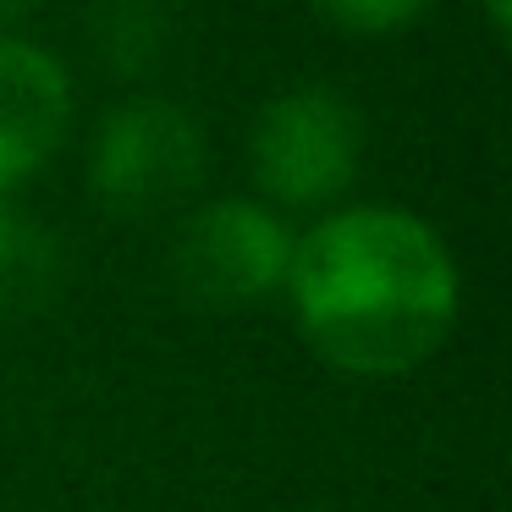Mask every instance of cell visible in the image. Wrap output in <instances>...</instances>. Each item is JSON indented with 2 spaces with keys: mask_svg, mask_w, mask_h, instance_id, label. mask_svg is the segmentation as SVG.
Returning a JSON list of instances; mask_svg holds the SVG:
<instances>
[{
  "mask_svg": "<svg viewBox=\"0 0 512 512\" xmlns=\"http://www.w3.org/2000/svg\"><path fill=\"white\" fill-rule=\"evenodd\" d=\"M292 320L320 364L358 380L413 375L463 309L457 259L402 204H342L292 243Z\"/></svg>",
  "mask_w": 512,
  "mask_h": 512,
  "instance_id": "cell-1",
  "label": "cell"
},
{
  "mask_svg": "<svg viewBox=\"0 0 512 512\" xmlns=\"http://www.w3.org/2000/svg\"><path fill=\"white\" fill-rule=\"evenodd\" d=\"M364 116L336 89H287L259 105L248 133V166L270 210H325L358 177Z\"/></svg>",
  "mask_w": 512,
  "mask_h": 512,
  "instance_id": "cell-2",
  "label": "cell"
},
{
  "mask_svg": "<svg viewBox=\"0 0 512 512\" xmlns=\"http://www.w3.org/2000/svg\"><path fill=\"white\" fill-rule=\"evenodd\" d=\"M204 177V127L166 94H138L105 111L89 144V188L111 215H155Z\"/></svg>",
  "mask_w": 512,
  "mask_h": 512,
  "instance_id": "cell-3",
  "label": "cell"
},
{
  "mask_svg": "<svg viewBox=\"0 0 512 512\" xmlns=\"http://www.w3.org/2000/svg\"><path fill=\"white\" fill-rule=\"evenodd\" d=\"M298 232L265 199H210L177 232V287L204 309H248L287 287Z\"/></svg>",
  "mask_w": 512,
  "mask_h": 512,
  "instance_id": "cell-4",
  "label": "cell"
},
{
  "mask_svg": "<svg viewBox=\"0 0 512 512\" xmlns=\"http://www.w3.org/2000/svg\"><path fill=\"white\" fill-rule=\"evenodd\" d=\"M72 127V78L56 50L0 34V193L50 166Z\"/></svg>",
  "mask_w": 512,
  "mask_h": 512,
  "instance_id": "cell-5",
  "label": "cell"
},
{
  "mask_svg": "<svg viewBox=\"0 0 512 512\" xmlns=\"http://www.w3.org/2000/svg\"><path fill=\"white\" fill-rule=\"evenodd\" d=\"M166 6L160 0H100L89 34H94V50L111 72L122 78H144L160 56H166Z\"/></svg>",
  "mask_w": 512,
  "mask_h": 512,
  "instance_id": "cell-6",
  "label": "cell"
},
{
  "mask_svg": "<svg viewBox=\"0 0 512 512\" xmlns=\"http://www.w3.org/2000/svg\"><path fill=\"white\" fill-rule=\"evenodd\" d=\"M314 12L342 34H397L430 12V0H314Z\"/></svg>",
  "mask_w": 512,
  "mask_h": 512,
  "instance_id": "cell-7",
  "label": "cell"
},
{
  "mask_svg": "<svg viewBox=\"0 0 512 512\" xmlns=\"http://www.w3.org/2000/svg\"><path fill=\"white\" fill-rule=\"evenodd\" d=\"M34 226L17 221V210L6 204V193H0V281H17L23 276V265L34 270Z\"/></svg>",
  "mask_w": 512,
  "mask_h": 512,
  "instance_id": "cell-8",
  "label": "cell"
},
{
  "mask_svg": "<svg viewBox=\"0 0 512 512\" xmlns=\"http://www.w3.org/2000/svg\"><path fill=\"white\" fill-rule=\"evenodd\" d=\"M479 6H485V23H490V34H507L512 28V0H479Z\"/></svg>",
  "mask_w": 512,
  "mask_h": 512,
  "instance_id": "cell-9",
  "label": "cell"
},
{
  "mask_svg": "<svg viewBox=\"0 0 512 512\" xmlns=\"http://www.w3.org/2000/svg\"><path fill=\"white\" fill-rule=\"evenodd\" d=\"M34 0H0V17H17V12H28Z\"/></svg>",
  "mask_w": 512,
  "mask_h": 512,
  "instance_id": "cell-10",
  "label": "cell"
}]
</instances>
